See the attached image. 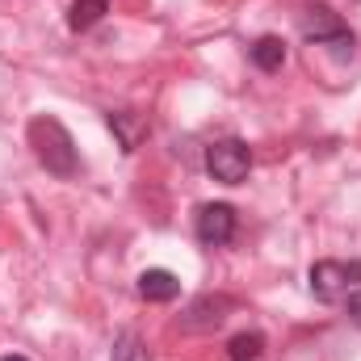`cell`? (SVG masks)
<instances>
[{
  "label": "cell",
  "mask_w": 361,
  "mask_h": 361,
  "mask_svg": "<svg viewBox=\"0 0 361 361\" xmlns=\"http://www.w3.org/2000/svg\"><path fill=\"white\" fill-rule=\"evenodd\" d=\"M227 311H231V302L227 298H197L185 315H180V328L185 332H202V328H219L223 319H227Z\"/></svg>",
  "instance_id": "cell-6"
},
{
  "label": "cell",
  "mask_w": 361,
  "mask_h": 361,
  "mask_svg": "<svg viewBox=\"0 0 361 361\" xmlns=\"http://www.w3.org/2000/svg\"><path fill=\"white\" fill-rule=\"evenodd\" d=\"M252 63H257L261 72H277V68L286 63V42L273 38V34L257 38V47H252Z\"/></svg>",
  "instance_id": "cell-9"
},
{
  "label": "cell",
  "mask_w": 361,
  "mask_h": 361,
  "mask_svg": "<svg viewBox=\"0 0 361 361\" xmlns=\"http://www.w3.org/2000/svg\"><path fill=\"white\" fill-rule=\"evenodd\" d=\"M139 294H143L147 302H173V298L180 294L177 273H169V269H143V273H139Z\"/></svg>",
  "instance_id": "cell-7"
},
{
  "label": "cell",
  "mask_w": 361,
  "mask_h": 361,
  "mask_svg": "<svg viewBox=\"0 0 361 361\" xmlns=\"http://www.w3.org/2000/svg\"><path fill=\"white\" fill-rule=\"evenodd\" d=\"M109 361H152V353H147V345H143L135 332H122V336L114 341V357Z\"/></svg>",
  "instance_id": "cell-12"
},
{
  "label": "cell",
  "mask_w": 361,
  "mask_h": 361,
  "mask_svg": "<svg viewBox=\"0 0 361 361\" xmlns=\"http://www.w3.org/2000/svg\"><path fill=\"white\" fill-rule=\"evenodd\" d=\"M361 290V261H319L311 265V294L324 302L349 298Z\"/></svg>",
  "instance_id": "cell-2"
},
{
  "label": "cell",
  "mask_w": 361,
  "mask_h": 361,
  "mask_svg": "<svg viewBox=\"0 0 361 361\" xmlns=\"http://www.w3.org/2000/svg\"><path fill=\"white\" fill-rule=\"evenodd\" d=\"M197 240L206 248H223L235 240V210L223 206V202H210L197 210Z\"/></svg>",
  "instance_id": "cell-4"
},
{
  "label": "cell",
  "mask_w": 361,
  "mask_h": 361,
  "mask_svg": "<svg viewBox=\"0 0 361 361\" xmlns=\"http://www.w3.org/2000/svg\"><path fill=\"white\" fill-rule=\"evenodd\" d=\"M105 8H109L105 0H76V4L68 8V25H72L76 34H80V30H92V25L105 17Z\"/></svg>",
  "instance_id": "cell-10"
},
{
  "label": "cell",
  "mask_w": 361,
  "mask_h": 361,
  "mask_svg": "<svg viewBox=\"0 0 361 361\" xmlns=\"http://www.w3.org/2000/svg\"><path fill=\"white\" fill-rule=\"evenodd\" d=\"M30 147H34L38 164L47 173H55V177H72L80 169L76 143H72V135H68V126L59 118H34L30 122Z\"/></svg>",
  "instance_id": "cell-1"
},
{
  "label": "cell",
  "mask_w": 361,
  "mask_h": 361,
  "mask_svg": "<svg viewBox=\"0 0 361 361\" xmlns=\"http://www.w3.org/2000/svg\"><path fill=\"white\" fill-rule=\"evenodd\" d=\"M349 319L361 328V290H357V294H349Z\"/></svg>",
  "instance_id": "cell-13"
},
{
  "label": "cell",
  "mask_w": 361,
  "mask_h": 361,
  "mask_svg": "<svg viewBox=\"0 0 361 361\" xmlns=\"http://www.w3.org/2000/svg\"><path fill=\"white\" fill-rule=\"evenodd\" d=\"M0 361H25V357L21 353H8V357H0Z\"/></svg>",
  "instance_id": "cell-14"
},
{
  "label": "cell",
  "mask_w": 361,
  "mask_h": 361,
  "mask_svg": "<svg viewBox=\"0 0 361 361\" xmlns=\"http://www.w3.org/2000/svg\"><path fill=\"white\" fill-rule=\"evenodd\" d=\"M206 169H210V177L223 180V185H240L248 177V169H252V152L240 139H219L206 152Z\"/></svg>",
  "instance_id": "cell-3"
},
{
  "label": "cell",
  "mask_w": 361,
  "mask_h": 361,
  "mask_svg": "<svg viewBox=\"0 0 361 361\" xmlns=\"http://www.w3.org/2000/svg\"><path fill=\"white\" fill-rule=\"evenodd\" d=\"M261 349H265V336H261V332H240V336H231V345H227L231 361H257Z\"/></svg>",
  "instance_id": "cell-11"
},
{
  "label": "cell",
  "mask_w": 361,
  "mask_h": 361,
  "mask_svg": "<svg viewBox=\"0 0 361 361\" xmlns=\"http://www.w3.org/2000/svg\"><path fill=\"white\" fill-rule=\"evenodd\" d=\"M302 34L315 38L319 47H353V34L345 30V21L332 8H307L302 17Z\"/></svg>",
  "instance_id": "cell-5"
},
{
  "label": "cell",
  "mask_w": 361,
  "mask_h": 361,
  "mask_svg": "<svg viewBox=\"0 0 361 361\" xmlns=\"http://www.w3.org/2000/svg\"><path fill=\"white\" fill-rule=\"evenodd\" d=\"M109 130H118L122 152H135V147H139V139L147 135V122H143L139 114H109Z\"/></svg>",
  "instance_id": "cell-8"
}]
</instances>
